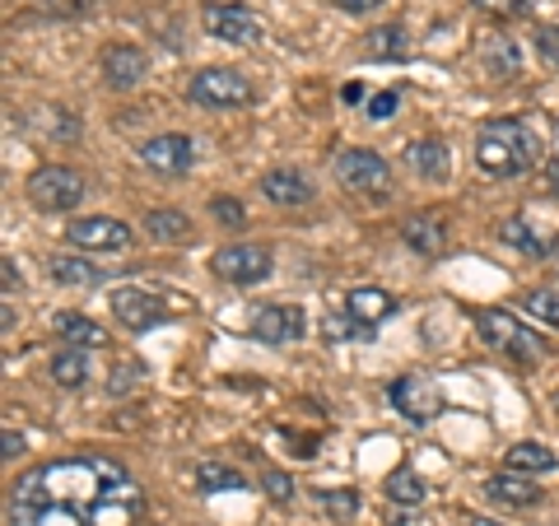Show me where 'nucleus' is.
Here are the masks:
<instances>
[{
    "label": "nucleus",
    "instance_id": "nucleus-40",
    "mask_svg": "<svg viewBox=\"0 0 559 526\" xmlns=\"http://www.w3.org/2000/svg\"><path fill=\"white\" fill-rule=\"evenodd\" d=\"M0 275H5V294H14V289H20V271H14V261H10V256L0 261Z\"/></svg>",
    "mask_w": 559,
    "mask_h": 526
},
{
    "label": "nucleus",
    "instance_id": "nucleus-13",
    "mask_svg": "<svg viewBox=\"0 0 559 526\" xmlns=\"http://www.w3.org/2000/svg\"><path fill=\"white\" fill-rule=\"evenodd\" d=\"M103 80H108V89H135L140 80H145V51H140L135 43H108L103 47Z\"/></svg>",
    "mask_w": 559,
    "mask_h": 526
},
{
    "label": "nucleus",
    "instance_id": "nucleus-44",
    "mask_svg": "<svg viewBox=\"0 0 559 526\" xmlns=\"http://www.w3.org/2000/svg\"><path fill=\"white\" fill-rule=\"evenodd\" d=\"M0 326H5V331H14V303H5V308H0Z\"/></svg>",
    "mask_w": 559,
    "mask_h": 526
},
{
    "label": "nucleus",
    "instance_id": "nucleus-19",
    "mask_svg": "<svg viewBox=\"0 0 559 526\" xmlns=\"http://www.w3.org/2000/svg\"><path fill=\"white\" fill-rule=\"evenodd\" d=\"M364 57L369 61H406L411 57V33L401 24H382L364 38Z\"/></svg>",
    "mask_w": 559,
    "mask_h": 526
},
{
    "label": "nucleus",
    "instance_id": "nucleus-21",
    "mask_svg": "<svg viewBox=\"0 0 559 526\" xmlns=\"http://www.w3.org/2000/svg\"><path fill=\"white\" fill-rule=\"evenodd\" d=\"M480 61H485V70L495 80H518L522 75V51H518V43L513 38H485L480 43Z\"/></svg>",
    "mask_w": 559,
    "mask_h": 526
},
{
    "label": "nucleus",
    "instance_id": "nucleus-8",
    "mask_svg": "<svg viewBox=\"0 0 559 526\" xmlns=\"http://www.w3.org/2000/svg\"><path fill=\"white\" fill-rule=\"evenodd\" d=\"M140 164L150 172H159V178H182V172H191V164H197V140L178 135V131L150 135L145 145H140Z\"/></svg>",
    "mask_w": 559,
    "mask_h": 526
},
{
    "label": "nucleus",
    "instance_id": "nucleus-25",
    "mask_svg": "<svg viewBox=\"0 0 559 526\" xmlns=\"http://www.w3.org/2000/svg\"><path fill=\"white\" fill-rule=\"evenodd\" d=\"M145 234L159 242V248H178V242L191 238V219L182 210H150L145 215Z\"/></svg>",
    "mask_w": 559,
    "mask_h": 526
},
{
    "label": "nucleus",
    "instance_id": "nucleus-30",
    "mask_svg": "<svg viewBox=\"0 0 559 526\" xmlns=\"http://www.w3.org/2000/svg\"><path fill=\"white\" fill-rule=\"evenodd\" d=\"M318 503L336 522H355V513H359V494H355V489H318Z\"/></svg>",
    "mask_w": 559,
    "mask_h": 526
},
{
    "label": "nucleus",
    "instance_id": "nucleus-10",
    "mask_svg": "<svg viewBox=\"0 0 559 526\" xmlns=\"http://www.w3.org/2000/svg\"><path fill=\"white\" fill-rule=\"evenodd\" d=\"M205 33L219 43H234V47H252L261 43V14L248 5H205Z\"/></svg>",
    "mask_w": 559,
    "mask_h": 526
},
{
    "label": "nucleus",
    "instance_id": "nucleus-31",
    "mask_svg": "<svg viewBox=\"0 0 559 526\" xmlns=\"http://www.w3.org/2000/svg\"><path fill=\"white\" fill-rule=\"evenodd\" d=\"M471 5H480L485 14H503V20H527L536 0H471Z\"/></svg>",
    "mask_w": 559,
    "mask_h": 526
},
{
    "label": "nucleus",
    "instance_id": "nucleus-42",
    "mask_svg": "<svg viewBox=\"0 0 559 526\" xmlns=\"http://www.w3.org/2000/svg\"><path fill=\"white\" fill-rule=\"evenodd\" d=\"M341 98H345V103H364V84H359V80H355V84H345Z\"/></svg>",
    "mask_w": 559,
    "mask_h": 526
},
{
    "label": "nucleus",
    "instance_id": "nucleus-4",
    "mask_svg": "<svg viewBox=\"0 0 559 526\" xmlns=\"http://www.w3.org/2000/svg\"><path fill=\"white\" fill-rule=\"evenodd\" d=\"M84 191H90V182H84V172L66 168V164H47L28 178V201L47 210V215H66V210H75L84 201Z\"/></svg>",
    "mask_w": 559,
    "mask_h": 526
},
{
    "label": "nucleus",
    "instance_id": "nucleus-33",
    "mask_svg": "<svg viewBox=\"0 0 559 526\" xmlns=\"http://www.w3.org/2000/svg\"><path fill=\"white\" fill-rule=\"evenodd\" d=\"M532 43H536V51H540V61L559 70V24H540V28L532 33Z\"/></svg>",
    "mask_w": 559,
    "mask_h": 526
},
{
    "label": "nucleus",
    "instance_id": "nucleus-3",
    "mask_svg": "<svg viewBox=\"0 0 559 526\" xmlns=\"http://www.w3.org/2000/svg\"><path fill=\"white\" fill-rule=\"evenodd\" d=\"M476 331H480V340L485 345H495L503 349V355H513L522 363H536V359H546V345H540V336L532 326H522L513 312H503V308H485L476 312Z\"/></svg>",
    "mask_w": 559,
    "mask_h": 526
},
{
    "label": "nucleus",
    "instance_id": "nucleus-43",
    "mask_svg": "<svg viewBox=\"0 0 559 526\" xmlns=\"http://www.w3.org/2000/svg\"><path fill=\"white\" fill-rule=\"evenodd\" d=\"M466 526H503V522H495V517H480V513H466Z\"/></svg>",
    "mask_w": 559,
    "mask_h": 526
},
{
    "label": "nucleus",
    "instance_id": "nucleus-41",
    "mask_svg": "<svg viewBox=\"0 0 559 526\" xmlns=\"http://www.w3.org/2000/svg\"><path fill=\"white\" fill-rule=\"evenodd\" d=\"M20 452H24V433H14V429H5V457L14 462V457H20Z\"/></svg>",
    "mask_w": 559,
    "mask_h": 526
},
{
    "label": "nucleus",
    "instance_id": "nucleus-37",
    "mask_svg": "<svg viewBox=\"0 0 559 526\" xmlns=\"http://www.w3.org/2000/svg\"><path fill=\"white\" fill-rule=\"evenodd\" d=\"M84 10H90V0H47V14H66V20H75Z\"/></svg>",
    "mask_w": 559,
    "mask_h": 526
},
{
    "label": "nucleus",
    "instance_id": "nucleus-14",
    "mask_svg": "<svg viewBox=\"0 0 559 526\" xmlns=\"http://www.w3.org/2000/svg\"><path fill=\"white\" fill-rule=\"evenodd\" d=\"M112 318L127 331H150V326L164 322V303L150 298V294H140V289H117L112 294Z\"/></svg>",
    "mask_w": 559,
    "mask_h": 526
},
{
    "label": "nucleus",
    "instance_id": "nucleus-12",
    "mask_svg": "<svg viewBox=\"0 0 559 526\" xmlns=\"http://www.w3.org/2000/svg\"><path fill=\"white\" fill-rule=\"evenodd\" d=\"M66 238L75 242V248H84V252H121L131 242V229L121 219L94 215V219H75V224H70Z\"/></svg>",
    "mask_w": 559,
    "mask_h": 526
},
{
    "label": "nucleus",
    "instance_id": "nucleus-22",
    "mask_svg": "<svg viewBox=\"0 0 559 526\" xmlns=\"http://www.w3.org/2000/svg\"><path fill=\"white\" fill-rule=\"evenodd\" d=\"M406 164L419 172V178H429V182H443L448 168H452L443 140H411V145H406Z\"/></svg>",
    "mask_w": 559,
    "mask_h": 526
},
{
    "label": "nucleus",
    "instance_id": "nucleus-5",
    "mask_svg": "<svg viewBox=\"0 0 559 526\" xmlns=\"http://www.w3.org/2000/svg\"><path fill=\"white\" fill-rule=\"evenodd\" d=\"M187 98L197 108H242L252 98V84L229 65H205L187 80Z\"/></svg>",
    "mask_w": 559,
    "mask_h": 526
},
{
    "label": "nucleus",
    "instance_id": "nucleus-28",
    "mask_svg": "<svg viewBox=\"0 0 559 526\" xmlns=\"http://www.w3.org/2000/svg\"><path fill=\"white\" fill-rule=\"evenodd\" d=\"M388 499H392V503H401V507H419V503L429 499V485L419 480L411 466H396L392 476H388Z\"/></svg>",
    "mask_w": 559,
    "mask_h": 526
},
{
    "label": "nucleus",
    "instance_id": "nucleus-26",
    "mask_svg": "<svg viewBox=\"0 0 559 526\" xmlns=\"http://www.w3.org/2000/svg\"><path fill=\"white\" fill-rule=\"evenodd\" d=\"M503 466L518 470V476H546V470L559 466V457H555L546 443H513L509 457H503Z\"/></svg>",
    "mask_w": 559,
    "mask_h": 526
},
{
    "label": "nucleus",
    "instance_id": "nucleus-24",
    "mask_svg": "<svg viewBox=\"0 0 559 526\" xmlns=\"http://www.w3.org/2000/svg\"><path fill=\"white\" fill-rule=\"evenodd\" d=\"M51 279L57 285H75V289H94V285H103V266H94L90 256H51Z\"/></svg>",
    "mask_w": 559,
    "mask_h": 526
},
{
    "label": "nucleus",
    "instance_id": "nucleus-35",
    "mask_svg": "<svg viewBox=\"0 0 559 526\" xmlns=\"http://www.w3.org/2000/svg\"><path fill=\"white\" fill-rule=\"evenodd\" d=\"M135 387H140V363H117L112 378H108V392H112V396H127V392H135Z\"/></svg>",
    "mask_w": 559,
    "mask_h": 526
},
{
    "label": "nucleus",
    "instance_id": "nucleus-1",
    "mask_svg": "<svg viewBox=\"0 0 559 526\" xmlns=\"http://www.w3.org/2000/svg\"><path fill=\"white\" fill-rule=\"evenodd\" d=\"M140 513H145V494L131 470L98 452L24 470L10 485L5 503L10 526H135Z\"/></svg>",
    "mask_w": 559,
    "mask_h": 526
},
{
    "label": "nucleus",
    "instance_id": "nucleus-34",
    "mask_svg": "<svg viewBox=\"0 0 559 526\" xmlns=\"http://www.w3.org/2000/svg\"><path fill=\"white\" fill-rule=\"evenodd\" d=\"M210 215H215L219 224H229V229H242V219H248V210H242V201L215 196V201H210Z\"/></svg>",
    "mask_w": 559,
    "mask_h": 526
},
{
    "label": "nucleus",
    "instance_id": "nucleus-32",
    "mask_svg": "<svg viewBox=\"0 0 559 526\" xmlns=\"http://www.w3.org/2000/svg\"><path fill=\"white\" fill-rule=\"evenodd\" d=\"M527 308L536 312L540 322L559 326V289H536V294H527Z\"/></svg>",
    "mask_w": 559,
    "mask_h": 526
},
{
    "label": "nucleus",
    "instance_id": "nucleus-16",
    "mask_svg": "<svg viewBox=\"0 0 559 526\" xmlns=\"http://www.w3.org/2000/svg\"><path fill=\"white\" fill-rule=\"evenodd\" d=\"M396 312V298L388 289H355L345 298V318L359 322L364 331H378V322H388Z\"/></svg>",
    "mask_w": 559,
    "mask_h": 526
},
{
    "label": "nucleus",
    "instance_id": "nucleus-15",
    "mask_svg": "<svg viewBox=\"0 0 559 526\" xmlns=\"http://www.w3.org/2000/svg\"><path fill=\"white\" fill-rule=\"evenodd\" d=\"M261 191H266L271 205H289V210H299V205L312 201V182L304 178L299 168H271L266 178H261Z\"/></svg>",
    "mask_w": 559,
    "mask_h": 526
},
{
    "label": "nucleus",
    "instance_id": "nucleus-2",
    "mask_svg": "<svg viewBox=\"0 0 559 526\" xmlns=\"http://www.w3.org/2000/svg\"><path fill=\"white\" fill-rule=\"evenodd\" d=\"M476 159L495 178H522L540 159V135L518 117H495L476 135Z\"/></svg>",
    "mask_w": 559,
    "mask_h": 526
},
{
    "label": "nucleus",
    "instance_id": "nucleus-29",
    "mask_svg": "<svg viewBox=\"0 0 559 526\" xmlns=\"http://www.w3.org/2000/svg\"><path fill=\"white\" fill-rule=\"evenodd\" d=\"M197 485L205 489V494H229V489H248V480H242L234 466H219V462H205V466L197 470Z\"/></svg>",
    "mask_w": 559,
    "mask_h": 526
},
{
    "label": "nucleus",
    "instance_id": "nucleus-9",
    "mask_svg": "<svg viewBox=\"0 0 559 526\" xmlns=\"http://www.w3.org/2000/svg\"><path fill=\"white\" fill-rule=\"evenodd\" d=\"M388 396H392V406L411 419V425H429V419L443 410V392H439V382H433V378H419V373L396 378L392 387H388Z\"/></svg>",
    "mask_w": 559,
    "mask_h": 526
},
{
    "label": "nucleus",
    "instance_id": "nucleus-11",
    "mask_svg": "<svg viewBox=\"0 0 559 526\" xmlns=\"http://www.w3.org/2000/svg\"><path fill=\"white\" fill-rule=\"evenodd\" d=\"M304 308H294V303H266V308H257V318H252V340L261 345H294V340H304Z\"/></svg>",
    "mask_w": 559,
    "mask_h": 526
},
{
    "label": "nucleus",
    "instance_id": "nucleus-45",
    "mask_svg": "<svg viewBox=\"0 0 559 526\" xmlns=\"http://www.w3.org/2000/svg\"><path fill=\"white\" fill-rule=\"evenodd\" d=\"M555 406H559V392H555Z\"/></svg>",
    "mask_w": 559,
    "mask_h": 526
},
{
    "label": "nucleus",
    "instance_id": "nucleus-17",
    "mask_svg": "<svg viewBox=\"0 0 559 526\" xmlns=\"http://www.w3.org/2000/svg\"><path fill=\"white\" fill-rule=\"evenodd\" d=\"M485 494L495 499V503H503V507H536V503H540V489H536V480L518 476V470H503V476H489V480H485Z\"/></svg>",
    "mask_w": 559,
    "mask_h": 526
},
{
    "label": "nucleus",
    "instance_id": "nucleus-39",
    "mask_svg": "<svg viewBox=\"0 0 559 526\" xmlns=\"http://www.w3.org/2000/svg\"><path fill=\"white\" fill-rule=\"evenodd\" d=\"M345 14H373L378 5H388V0H336Z\"/></svg>",
    "mask_w": 559,
    "mask_h": 526
},
{
    "label": "nucleus",
    "instance_id": "nucleus-38",
    "mask_svg": "<svg viewBox=\"0 0 559 526\" xmlns=\"http://www.w3.org/2000/svg\"><path fill=\"white\" fill-rule=\"evenodd\" d=\"M266 494H271V499H280V503H285V499L294 494L289 476H280V470H271V476H266Z\"/></svg>",
    "mask_w": 559,
    "mask_h": 526
},
{
    "label": "nucleus",
    "instance_id": "nucleus-18",
    "mask_svg": "<svg viewBox=\"0 0 559 526\" xmlns=\"http://www.w3.org/2000/svg\"><path fill=\"white\" fill-rule=\"evenodd\" d=\"M499 238L509 242V248H518V252H527V256H550L555 252V234H546V229H536L532 219H503V229H499Z\"/></svg>",
    "mask_w": 559,
    "mask_h": 526
},
{
    "label": "nucleus",
    "instance_id": "nucleus-6",
    "mask_svg": "<svg viewBox=\"0 0 559 526\" xmlns=\"http://www.w3.org/2000/svg\"><path fill=\"white\" fill-rule=\"evenodd\" d=\"M336 182L359 196H382L392 187V164L373 150H341L336 154Z\"/></svg>",
    "mask_w": 559,
    "mask_h": 526
},
{
    "label": "nucleus",
    "instance_id": "nucleus-20",
    "mask_svg": "<svg viewBox=\"0 0 559 526\" xmlns=\"http://www.w3.org/2000/svg\"><path fill=\"white\" fill-rule=\"evenodd\" d=\"M401 238H406V248L419 252V256H443L448 248V234L439 219H425V215H411L406 224H401Z\"/></svg>",
    "mask_w": 559,
    "mask_h": 526
},
{
    "label": "nucleus",
    "instance_id": "nucleus-27",
    "mask_svg": "<svg viewBox=\"0 0 559 526\" xmlns=\"http://www.w3.org/2000/svg\"><path fill=\"white\" fill-rule=\"evenodd\" d=\"M90 378H94V368H90V355H84V349H61V355H51V382H57V387L75 392Z\"/></svg>",
    "mask_w": 559,
    "mask_h": 526
},
{
    "label": "nucleus",
    "instance_id": "nucleus-7",
    "mask_svg": "<svg viewBox=\"0 0 559 526\" xmlns=\"http://www.w3.org/2000/svg\"><path fill=\"white\" fill-rule=\"evenodd\" d=\"M210 271L219 279H229V285L248 289V285H261V279H271L275 261L266 248H257V242H229V248H219L215 261H210Z\"/></svg>",
    "mask_w": 559,
    "mask_h": 526
},
{
    "label": "nucleus",
    "instance_id": "nucleus-36",
    "mask_svg": "<svg viewBox=\"0 0 559 526\" xmlns=\"http://www.w3.org/2000/svg\"><path fill=\"white\" fill-rule=\"evenodd\" d=\"M396 108H401V94L396 89H382V94L369 98V121H388Z\"/></svg>",
    "mask_w": 559,
    "mask_h": 526
},
{
    "label": "nucleus",
    "instance_id": "nucleus-23",
    "mask_svg": "<svg viewBox=\"0 0 559 526\" xmlns=\"http://www.w3.org/2000/svg\"><path fill=\"white\" fill-rule=\"evenodd\" d=\"M51 331H57L61 340H70L75 349H98L103 340H108V331H103L94 318H80V312H57V318H51Z\"/></svg>",
    "mask_w": 559,
    "mask_h": 526
}]
</instances>
